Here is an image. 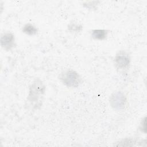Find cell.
Segmentation results:
<instances>
[{
    "instance_id": "obj_8",
    "label": "cell",
    "mask_w": 147,
    "mask_h": 147,
    "mask_svg": "<svg viewBox=\"0 0 147 147\" xmlns=\"http://www.w3.org/2000/svg\"><path fill=\"white\" fill-rule=\"evenodd\" d=\"M68 30L71 32H79L82 29V26L80 25L75 24V23H71L68 25Z\"/></svg>"
},
{
    "instance_id": "obj_2",
    "label": "cell",
    "mask_w": 147,
    "mask_h": 147,
    "mask_svg": "<svg viewBox=\"0 0 147 147\" xmlns=\"http://www.w3.org/2000/svg\"><path fill=\"white\" fill-rule=\"evenodd\" d=\"M59 79L64 85L72 88L78 87L82 82V78L79 74L72 69L63 71L59 75Z\"/></svg>"
},
{
    "instance_id": "obj_5",
    "label": "cell",
    "mask_w": 147,
    "mask_h": 147,
    "mask_svg": "<svg viewBox=\"0 0 147 147\" xmlns=\"http://www.w3.org/2000/svg\"><path fill=\"white\" fill-rule=\"evenodd\" d=\"M1 45L6 51H10L15 46L14 35L10 32L4 33L1 37Z\"/></svg>"
},
{
    "instance_id": "obj_6",
    "label": "cell",
    "mask_w": 147,
    "mask_h": 147,
    "mask_svg": "<svg viewBox=\"0 0 147 147\" xmlns=\"http://www.w3.org/2000/svg\"><path fill=\"white\" fill-rule=\"evenodd\" d=\"M108 31L105 29H94L91 32V37L98 40H103L106 38Z\"/></svg>"
},
{
    "instance_id": "obj_10",
    "label": "cell",
    "mask_w": 147,
    "mask_h": 147,
    "mask_svg": "<svg viewBox=\"0 0 147 147\" xmlns=\"http://www.w3.org/2000/svg\"><path fill=\"white\" fill-rule=\"evenodd\" d=\"M140 129L142 131L146 133V117H145L141 121L140 124Z\"/></svg>"
},
{
    "instance_id": "obj_4",
    "label": "cell",
    "mask_w": 147,
    "mask_h": 147,
    "mask_svg": "<svg viewBox=\"0 0 147 147\" xmlns=\"http://www.w3.org/2000/svg\"><path fill=\"white\" fill-rule=\"evenodd\" d=\"M114 63L118 69H125L129 67L130 57L126 52L121 51L116 54L114 58Z\"/></svg>"
},
{
    "instance_id": "obj_3",
    "label": "cell",
    "mask_w": 147,
    "mask_h": 147,
    "mask_svg": "<svg viewBox=\"0 0 147 147\" xmlns=\"http://www.w3.org/2000/svg\"><path fill=\"white\" fill-rule=\"evenodd\" d=\"M110 105L116 110H121L125 108L126 104V98L125 94L121 91L114 92L110 97Z\"/></svg>"
},
{
    "instance_id": "obj_7",
    "label": "cell",
    "mask_w": 147,
    "mask_h": 147,
    "mask_svg": "<svg viewBox=\"0 0 147 147\" xmlns=\"http://www.w3.org/2000/svg\"><path fill=\"white\" fill-rule=\"evenodd\" d=\"M22 32L29 36H33L37 34L38 30L35 26L31 24H25L22 29Z\"/></svg>"
},
{
    "instance_id": "obj_1",
    "label": "cell",
    "mask_w": 147,
    "mask_h": 147,
    "mask_svg": "<svg viewBox=\"0 0 147 147\" xmlns=\"http://www.w3.org/2000/svg\"><path fill=\"white\" fill-rule=\"evenodd\" d=\"M45 90V86L40 79H37L34 81L30 87L29 93L28 97V100L32 106L34 104V106L37 109L38 106H41V96H42Z\"/></svg>"
},
{
    "instance_id": "obj_9",
    "label": "cell",
    "mask_w": 147,
    "mask_h": 147,
    "mask_svg": "<svg viewBox=\"0 0 147 147\" xmlns=\"http://www.w3.org/2000/svg\"><path fill=\"white\" fill-rule=\"evenodd\" d=\"M98 3V2H96V1L86 2L85 3H84L83 6L89 9H95L96 7V5Z\"/></svg>"
}]
</instances>
